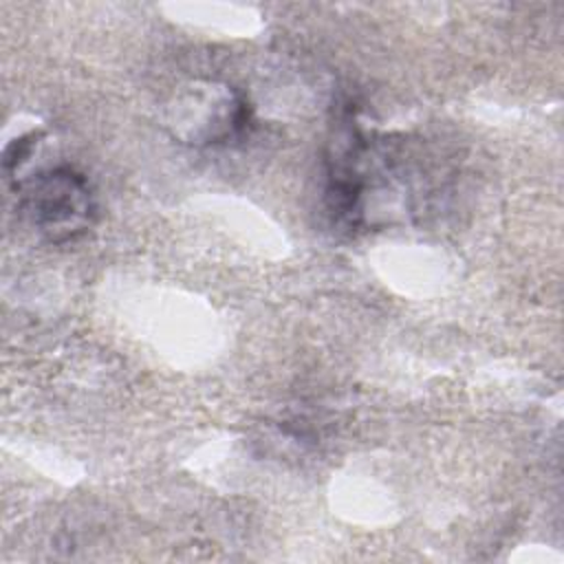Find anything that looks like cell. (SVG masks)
Listing matches in <instances>:
<instances>
[{
	"mask_svg": "<svg viewBox=\"0 0 564 564\" xmlns=\"http://www.w3.org/2000/svg\"><path fill=\"white\" fill-rule=\"evenodd\" d=\"M22 209L31 225L51 242L84 234L95 216L88 181L70 167L42 170L18 183Z\"/></svg>",
	"mask_w": 564,
	"mask_h": 564,
	"instance_id": "1",
	"label": "cell"
}]
</instances>
